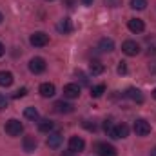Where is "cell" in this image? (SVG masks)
Segmentation results:
<instances>
[{"instance_id": "cell-38", "label": "cell", "mask_w": 156, "mask_h": 156, "mask_svg": "<svg viewBox=\"0 0 156 156\" xmlns=\"http://www.w3.org/2000/svg\"><path fill=\"white\" fill-rule=\"evenodd\" d=\"M49 2H51V0H49Z\"/></svg>"}, {"instance_id": "cell-26", "label": "cell", "mask_w": 156, "mask_h": 156, "mask_svg": "<svg viewBox=\"0 0 156 156\" xmlns=\"http://www.w3.org/2000/svg\"><path fill=\"white\" fill-rule=\"evenodd\" d=\"M83 127H85L87 131H93V133L96 131V123H94V122H91V120H85V122H83Z\"/></svg>"}, {"instance_id": "cell-13", "label": "cell", "mask_w": 156, "mask_h": 156, "mask_svg": "<svg viewBox=\"0 0 156 156\" xmlns=\"http://www.w3.org/2000/svg\"><path fill=\"white\" fill-rule=\"evenodd\" d=\"M55 111L56 113H60V115H69V113H73L75 111V107L71 105V104H67V102H64V100H60V102H55Z\"/></svg>"}, {"instance_id": "cell-3", "label": "cell", "mask_w": 156, "mask_h": 156, "mask_svg": "<svg viewBox=\"0 0 156 156\" xmlns=\"http://www.w3.org/2000/svg\"><path fill=\"white\" fill-rule=\"evenodd\" d=\"M94 151L100 156H116L115 145H111V144H107V142H98V144L94 145Z\"/></svg>"}, {"instance_id": "cell-18", "label": "cell", "mask_w": 156, "mask_h": 156, "mask_svg": "<svg viewBox=\"0 0 156 156\" xmlns=\"http://www.w3.org/2000/svg\"><path fill=\"white\" fill-rule=\"evenodd\" d=\"M98 49L104 53H111V51H115V42L111 38H102L98 42Z\"/></svg>"}, {"instance_id": "cell-12", "label": "cell", "mask_w": 156, "mask_h": 156, "mask_svg": "<svg viewBox=\"0 0 156 156\" xmlns=\"http://www.w3.org/2000/svg\"><path fill=\"white\" fill-rule=\"evenodd\" d=\"M62 140H64V136L60 133H49V136H47V147L49 149H58L60 144H62Z\"/></svg>"}, {"instance_id": "cell-6", "label": "cell", "mask_w": 156, "mask_h": 156, "mask_svg": "<svg viewBox=\"0 0 156 156\" xmlns=\"http://www.w3.org/2000/svg\"><path fill=\"white\" fill-rule=\"evenodd\" d=\"M45 67H47V64H45V60H44L42 56H35V58H31V62H29V71L35 73V75L44 73Z\"/></svg>"}, {"instance_id": "cell-1", "label": "cell", "mask_w": 156, "mask_h": 156, "mask_svg": "<svg viewBox=\"0 0 156 156\" xmlns=\"http://www.w3.org/2000/svg\"><path fill=\"white\" fill-rule=\"evenodd\" d=\"M5 133H7L9 136H20V134L24 133V125H22V122L16 120V118L7 120V122H5Z\"/></svg>"}, {"instance_id": "cell-24", "label": "cell", "mask_w": 156, "mask_h": 156, "mask_svg": "<svg viewBox=\"0 0 156 156\" xmlns=\"http://www.w3.org/2000/svg\"><path fill=\"white\" fill-rule=\"evenodd\" d=\"M147 51H149V55L156 56V37L147 38Z\"/></svg>"}, {"instance_id": "cell-31", "label": "cell", "mask_w": 156, "mask_h": 156, "mask_svg": "<svg viewBox=\"0 0 156 156\" xmlns=\"http://www.w3.org/2000/svg\"><path fill=\"white\" fill-rule=\"evenodd\" d=\"M149 71H151L153 75H156V62H151V64H149Z\"/></svg>"}, {"instance_id": "cell-25", "label": "cell", "mask_w": 156, "mask_h": 156, "mask_svg": "<svg viewBox=\"0 0 156 156\" xmlns=\"http://www.w3.org/2000/svg\"><path fill=\"white\" fill-rule=\"evenodd\" d=\"M26 94H27V89H26V87H22V89H18V91H15V93H13V98H15V100H18V98H24Z\"/></svg>"}, {"instance_id": "cell-7", "label": "cell", "mask_w": 156, "mask_h": 156, "mask_svg": "<svg viewBox=\"0 0 156 156\" xmlns=\"http://www.w3.org/2000/svg\"><path fill=\"white\" fill-rule=\"evenodd\" d=\"M122 51L127 55V56H136L140 53V45L134 42V40H125L122 44Z\"/></svg>"}, {"instance_id": "cell-22", "label": "cell", "mask_w": 156, "mask_h": 156, "mask_svg": "<svg viewBox=\"0 0 156 156\" xmlns=\"http://www.w3.org/2000/svg\"><path fill=\"white\" fill-rule=\"evenodd\" d=\"M24 116L27 118V120H31V122H37V120H38V111H37L35 107H26Z\"/></svg>"}, {"instance_id": "cell-21", "label": "cell", "mask_w": 156, "mask_h": 156, "mask_svg": "<svg viewBox=\"0 0 156 156\" xmlns=\"http://www.w3.org/2000/svg\"><path fill=\"white\" fill-rule=\"evenodd\" d=\"M38 131L40 133H51V131H53V122H49V120H40L38 122Z\"/></svg>"}, {"instance_id": "cell-28", "label": "cell", "mask_w": 156, "mask_h": 156, "mask_svg": "<svg viewBox=\"0 0 156 156\" xmlns=\"http://www.w3.org/2000/svg\"><path fill=\"white\" fill-rule=\"evenodd\" d=\"M118 73H120V75H125V73H127V66H125V62H120V64H118Z\"/></svg>"}, {"instance_id": "cell-2", "label": "cell", "mask_w": 156, "mask_h": 156, "mask_svg": "<svg viewBox=\"0 0 156 156\" xmlns=\"http://www.w3.org/2000/svg\"><path fill=\"white\" fill-rule=\"evenodd\" d=\"M133 129H134V133H136L138 136H147V134L151 133V123L145 122L144 118H138V120H134Z\"/></svg>"}, {"instance_id": "cell-34", "label": "cell", "mask_w": 156, "mask_h": 156, "mask_svg": "<svg viewBox=\"0 0 156 156\" xmlns=\"http://www.w3.org/2000/svg\"><path fill=\"white\" fill-rule=\"evenodd\" d=\"M4 53H5V47H4V45H2V44H0V56H2V55H4Z\"/></svg>"}, {"instance_id": "cell-23", "label": "cell", "mask_w": 156, "mask_h": 156, "mask_svg": "<svg viewBox=\"0 0 156 156\" xmlns=\"http://www.w3.org/2000/svg\"><path fill=\"white\" fill-rule=\"evenodd\" d=\"M131 7L136 11H142L147 7V0H131Z\"/></svg>"}, {"instance_id": "cell-29", "label": "cell", "mask_w": 156, "mask_h": 156, "mask_svg": "<svg viewBox=\"0 0 156 156\" xmlns=\"http://www.w3.org/2000/svg\"><path fill=\"white\" fill-rule=\"evenodd\" d=\"M105 4H107L109 7H118V5L122 4V0H105Z\"/></svg>"}, {"instance_id": "cell-30", "label": "cell", "mask_w": 156, "mask_h": 156, "mask_svg": "<svg viewBox=\"0 0 156 156\" xmlns=\"http://www.w3.org/2000/svg\"><path fill=\"white\" fill-rule=\"evenodd\" d=\"M76 76L80 78V80H82V83H87V76H85V75H83L82 71H76Z\"/></svg>"}, {"instance_id": "cell-8", "label": "cell", "mask_w": 156, "mask_h": 156, "mask_svg": "<svg viewBox=\"0 0 156 156\" xmlns=\"http://www.w3.org/2000/svg\"><path fill=\"white\" fill-rule=\"evenodd\" d=\"M83 149H85L83 138H80V136H71V138H69V151H73V153L76 154V153H82Z\"/></svg>"}, {"instance_id": "cell-14", "label": "cell", "mask_w": 156, "mask_h": 156, "mask_svg": "<svg viewBox=\"0 0 156 156\" xmlns=\"http://www.w3.org/2000/svg\"><path fill=\"white\" fill-rule=\"evenodd\" d=\"M38 91H40V94H42L44 98H51V96H55L56 87H55L53 83H49V82H44V83L38 87Z\"/></svg>"}, {"instance_id": "cell-35", "label": "cell", "mask_w": 156, "mask_h": 156, "mask_svg": "<svg viewBox=\"0 0 156 156\" xmlns=\"http://www.w3.org/2000/svg\"><path fill=\"white\" fill-rule=\"evenodd\" d=\"M151 156H156V147L153 149V151H151Z\"/></svg>"}, {"instance_id": "cell-20", "label": "cell", "mask_w": 156, "mask_h": 156, "mask_svg": "<svg viewBox=\"0 0 156 156\" xmlns=\"http://www.w3.org/2000/svg\"><path fill=\"white\" fill-rule=\"evenodd\" d=\"M104 93H105V85L104 83H98V85H93L91 87V96L93 98H100Z\"/></svg>"}, {"instance_id": "cell-5", "label": "cell", "mask_w": 156, "mask_h": 156, "mask_svg": "<svg viewBox=\"0 0 156 156\" xmlns=\"http://www.w3.org/2000/svg\"><path fill=\"white\" fill-rule=\"evenodd\" d=\"M127 134H129V127L125 125V123H122V125H113L111 129H109V133H107V136H111V138H127Z\"/></svg>"}, {"instance_id": "cell-15", "label": "cell", "mask_w": 156, "mask_h": 156, "mask_svg": "<svg viewBox=\"0 0 156 156\" xmlns=\"http://www.w3.org/2000/svg\"><path fill=\"white\" fill-rule=\"evenodd\" d=\"M105 71V66L100 62V60H91L89 62V73L93 75V76H98V75H102Z\"/></svg>"}, {"instance_id": "cell-37", "label": "cell", "mask_w": 156, "mask_h": 156, "mask_svg": "<svg viewBox=\"0 0 156 156\" xmlns=\"http://www.w3.org/2000/svg\"><path fill=\"white\" fill-rule=\"evenodd\" d=\"M2 20H4V16H2V13H0V22H2Z\"/></svg>"}, {"instance_id": "cell-27", "label": "cell", "mask_w": 156, "mask_h": 156, "mask_svg": "<svg viewBox=\"0 0 156 156\" xmlns=\"http://www.w3.org/2000/svg\"><path fill=\"white\" fill-rule=\"evenodd\" d=\"M7 105H9V100L4 94H0V109H7Z\"/></svg>"}, {"instance_id": "cell-32", "label": "cell", "mask_w": 156, "mask_h": 156, "mask_svg": "<svg viewBox=\"0 0 156 156\" xmlns=\"http://www.w3.org/2000/svg\"><path fill=\"white\" fill-rule=\"evenodd\" d=\"M60 156H75V153H73V151H64Z\"/></svg>"}, {"instance_id": "cell-9", "label": "cell", "mask_w": 156, "mask_h": 156, "mask_svg": "<svg viewBox=\"0 0 156 156\" xmlns=\"http://www.w3.org/2000/svg\"><path fill=\"white\" fill-rule=\"evenodd\" d=\"M127 27H129V31H131V33L138 35V33H144L145 24H144V20H142V18H131V20L127 22Z\"/></svg>"}, {"instance_id": "cell-16", "label": "cell", "mask_w": 156, "mask_h": 156, "mask_svg": "<svg viewBox=\"0 0 156 156\" xmlns=\"http://www.w3.org/2000/svg\"><path fill=\"white\" fill-rule=\"evenodd\" d=\"M22 145H24V151H26V153H33V151L37 149L38 142H37V138H35V136H26V138H24V142H22Z\"/></svg>"}, {"instance_id": "cell-36", "label": "cell", "mask_w": 156, "mask_h": 156, "mask_svg": "<svg viewBox=\"0 0 156 156\" xmlns=\"http://www.w3.org/2000/svg\"><path fill=\"white\" fill-rule=\"evenodd\" d=\"M153 98H154V100H156V89H154V91H153Z\"/></svg>"}, {"instance_id": "cell-33", "label": "cell", "mask_w": 156, "mask_h": 156, "mask_svg": "<svg viewBox=\"0 0 156 156\" xmlns=\"http://www.w3.org/2000/svg\"><path fill=\"white\" fill-rule=\"evenodd\" d=\"M82 4H83V5H91V4H93V0H82Z\"/></svg>"}, {"instance_id": "cell-4", "label": "cell", "mask_w": 156, "mask_h": 156, "mask_svg": "<svg viewBox=\"0 0 156 156\" xmlns=\"http://www.w3.org/2000/svg\"><path fill=\"white\" fill-rule=\"evenodd\" d=\"M29 42H31V45H35V47H44V45L49 44V35H45L44 31H37V33H33V35L29 37Z\"/></svg>"}, {"instance_id": "cell-17", "label": "cell", "mask_w": 156, "mask_h": 156, "mask_svg": "<svg viewBox=\"0 0 156 156\" xmlns=\"http://www.w3.org/2000/svg\"><path fill=\"white\" fill-rule=\"evenodd\" d=\"M56 29H58L60 33L67 35V33H71V31H73V24H71V20H69V18H62V20L56 24Z\"/></svg>"}, {"instance_id": "cell-11", "label": "cell", "mask_w": 156, "mask_h": 156, "mask_svg": "<svg viewBox=\"0 0 156 156\" xmlns=\"http://www.w3.org/2000/svg\"><path fill=\"white\" fill-rule=\"evenodd\" d=\"M125 96H127L129 100H133L134 104H144V94H142V91L136 89V87H129V89L125 91Z\"/></svg>"}, {"instance_id": "cell-10", "label": "cell", "mask_w": 156, "mask_h": 156, "mask_svg": "<svg viewBox=\"0 0 156 156\" xmlns=\"http://www.w3.org/2000/svg\"><path fill=\"white\" fill-rule=\"evenodd\" d=\"M80 85L78 83H67V85H64V96L66 98H69V100H73V98H78L80 96Z\"/></svg>"}, {"instance_id": "cell-19", "label": "cell", "mask_w": 156, "mask_h": 156, "mask_svg": "<svg viewBox=\"0 0 156 156\" xmlns=\"http://www.w3.org/2000/svg\"><path fill=\"white\" fill-rule=\"evenodd\" d=\"M11 83H13V73L0 71V87H9Z\"/></svg>"}]
</instances>
